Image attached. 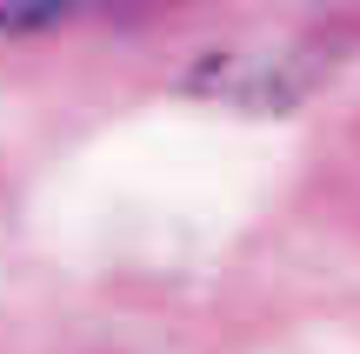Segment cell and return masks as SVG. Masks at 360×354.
<instances>
[{
    "label": "cell",
    "mask_w": 360,
    "mask_h": 354,
    "mask_svg": "<svg viewBox=\"0 0 360 354\" xmlns=\"http://www.w3.org/2000/svg\"><path fill=\"white\" fill-rule=\"evenodd\" d=\"M80 0H0V34H27V27H53L60 13H74Z\"/></svg>",
    "instance_id": "cell-1"
}]
</instances>
